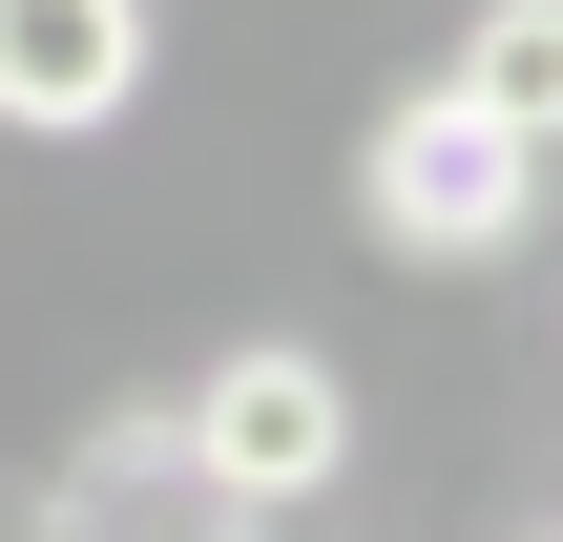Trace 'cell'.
Here are the masks:
<instances>
[{"label":"cell","instance_id":"1","mask_svg":"<svg viewBox=\"0 0 563 542\" xmlns=\"http://www.w3.org/2000/svg\"><path fill=\"white\" fill-rule=\"evenodd\" d=\"M355 230H376L397 272H501V251L543 230V146H522L481 84H397V104L355 125Z\"/></svg>","mask_w":563,"mask_h":542},{"label":"cell","instance_id":"2","mask_svg":"<svg viewBox=\"0 0 563 542\" xmlns=\"http://www.w3.org/2000/svg\"><path fill=\"white\" fill-rule=\"evenodd\" d=\"M188 480H209V542H272L292 501L355 480V376H334L313 334H230V355L188 376Z\"/></svg>","mask_w":563,"mask_h":542},{"label":"cell","instance_id":"3","mask_svg":"<svg viewBox=\"0 0 563 542\" xmlns=\"http://www.w3.org/2000/svg\"><path fill=\"white\" fill-rule=\"evenodd\" d=\"M146 63H167L146 0H0V125L21 146H104L146 104Z\"/></svg>","mask_w":563,"mask_h":542},{"label":"cell","instance_id":"4","mask_svg":"<svg viewBox=\"0 0 563 542\" xmlns=\"http://www.w3.org/2000/svg\"><path fill=\"white\" fill-rule=\"evenodd\" d=\"M21 522H63V542H125V522H209V480H188V397H104V418L63 439V480H42Z\"/></svg>","mask_w":563,"mask_h":542},{"label":"cell","instance_id":"5","mask_svg":"<svg viewBox=\"0 0 563 542\" xmlns=\"http://www.w3.org/2000/svg\"><path fill=\"white\" fill-rule=\"evenodd\" d=\"M439 84H481V104H501V125H522V146H563V0H481V21H460V63H439Z\"/></svg>","mask_w":563,"mask_h":542}]
</instances>
